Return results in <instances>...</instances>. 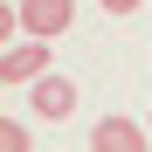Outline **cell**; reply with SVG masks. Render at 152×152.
<instances>
[{
	"mask_svg": "<svg viewBox=\"0 0 152 152\" xmlns=\"http://www.w3.org/2000/svg\"><path fill=\"white\" fill-rule=\"evenodd\" d=\"M42 69H48V35H28L0 56V83H35Z\"/></svg>",
	"mask_w": 152,
	"mask_h": 152,
	"instance_id": "cell-1",
	"label": "cell"
},
{
	"mask_svg": "<svg viewBox=\"0 0 152 152\" xmlns=\"http://www.w3.org/2000/svg\"><path fill=\"white\" fill-rule=\"evenodd\" d=\"M69 21H76V0H21V28H28V35H48V42H56Z\"/></svg>",
	"mask_w": 152,
	"mask_h": 152,
	"instance_id": "cell-2",
	"label": "cell"
},
{
	"mask_svg": "<svg viewBox=\"0 0 152 152\" xmlns=\"http://www.w3.org/2000/svg\"><path fill=\"white\" fill-rule=\"evenodd\" d=\"M28 104H35V118H69L76 111V83H69V76H35V90H28Z\"/></svg>",
	"mask_w": 152,
	"mask_h": 152,
	"instance_id": "cell-3",
	"label": "cell"
},
{
	"mask_svg": "<svg viewBox=\"0 0 152 152\" xmlns=\"http://www.w3.org/2000/svg\"><path fill=\"white\" fill-rule=\"evenodd\" d=\"M145 138H152V124L138 132L132 118H104V124L90 132V145H97V152H145Z\"/></svg>",
	"mask_w": 152,
	"mask_h": 152,
	"instance_id": "cell-4",
	"label": "cell"
},
{
	"mask_svg": "<svg viewBox=\"0 0 152 152\" xmlns=\"http://www.w3.org/2000/svg\"><path fill=\"white\" fill-rule=\"evenodd\" d=\"M0 145H7V152H28L35 132H28V124H14V118H0Z\"/></svg>",
	"mask_w": 152,
	"mask_h": 152,
	"instance_id": "cell-5",
	"label": "cell"
},
{
	"mask_svg": "<svg viewBox=\"0 0 152 152\" xmlns=\"http://www.w3.org/2000/svg\"><path fill=\"white\" fill-rule=\"evenodd\" d=\"M104 14H138V0H97Z\"/></svg>",
	"mask_w": 152,
	"mask_h": 152,
	"instance_id": "cell-6",
	"label": "cell"
},
{
	"mask_svg": "<svg viewBox=\"0 0 152 152\" xmlns=\"http://www.w3.org/2000/svg\"><path fill=\"white\" fill-rule=\"evenodd\" d=\"M145 124H152V118H145Z\"/></svg>",
	"mask_w": 152,
	"mask_h": 152,
	"instance_id": "cell-7",
	"label": "cell"
}]
</instances>
